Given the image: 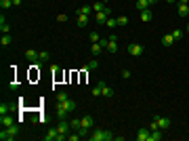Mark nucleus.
Segmentation results:
<instances>
[{"mask_svg":"<svg viewBox=\"0 0 189 141\" xmlns=\"http://www.w3.org/2000/svg\"><path fill=\"white\" fill-rule=\"evenodd\" d=\"M21 133V127L19 124H13V127H2V131H0V139L2 141H13L17 139V135Z\"/></svg>","mask_w":189,"mask_h":141,"instance_id":"obj_1","label":"nucleus"},{"mask_svg":"<svg viewBox=\"0 0 189 141\" xmlns=\"http://www.w3.org/2000/svg\"><path fill=\"white\" fill-rule=\"evenodd\" d=\"M112 139H116V135L112 131H105V128H97L88 135V141H112Z\"/></svg>","mask_w":189,"mask_h":141,"instance_id":"obj_2","label":"nucleus"},{"mask_svg":"<svg viewBox=\"0 0 189 141\" xmlns=\"http://www.w3.org/2000/svg\"><path fill=\"white\" fill-rule=\"evenodd\" d=\"M42 139H44V141H63V139H67V137L59 133V128H50V131L44 135Z\"/></svg>","mask_w":189,"mask_h":141,"instance_id":"obj_3","label":"nucleus"},{"mask_svg":"<svg viewBox=\"0 0 189 141\" xmlns=\"http://www.w3.org/2000/svg\"><path fill=\"white\" fill-rule=\"evenodd\" d=\"M155 124H158V128H160V131H164V133H166L168 128H170V124H172V120L170 118H166V116H155Z\"/></svg>","mask_w":189,"mask_h":141,"instance_id":"obj_4","label":"nucleus"},{"mask_svg":"<svg viewBox=\"0 0 189 141\" xmlns=\"http://www.w3.org/2000/svg\"><path fill=\"white\" fill-rule=\"evenodd\" d=\"M126 51H128V55H133V57H141L143 53H145L143 44H137V42H130L128 46H126Z\"/></svg>","mask_w":189,"mask_h":141,"instance_id":"obj_5","label":"nucleus"},{"mask_svg":"<svg viewBox=\"0 0 189 141\" xmlns=\"http://www.w3.org/2000/svg\"><path fill=\"white\" fill-rule=\"evenodd\" d=\"M109 15H112V8L107 7L105 11H101V13H95V21H97L99 25H103V23L109 19Z\"/></svg>","mask_w":189,"mask_h":141,"instance_id":"obj_6","label":"nucleus"},{"mask_svg":"<svg viewBox=\"0 0 189 141\" xmlns=\"http://www.w3.org/2000/svg\"><path fill=\"white\" fill-rule=\"evenodd\" d=\"M57 128H59V133H61V135H65V137H67V135L71 133L70 120H67V118H65V120H59V124H57Z\"/></svg>","mask_w":189,"mask_h":141,"instance_id":"obj_7","label":"nucleus"},{"mask_svg":"<svg viewBox=\"0 0 189 141\" xmlns=\"http://www.w3.org/2000/svg\"><path fill=\"white\" fill-rule=\"evenodd\" d=\"M55 112H57V118L59 120H65L67 116H70V112L63 107V103H59V101H55Z\"/></svg>","mask_w":189,"mask_h":141,"instance_id":"obj_8","label":"nucleus"},{"mask_svg":"<svg viewBox=\"0 0 189 141\" xmlns=\"http://www.w3.org/2000/svg\"><path fill=\"white\" fill-rule=\"evenodd\" d=\"M25 57H28L32 63H34V61H40V51H36V49H25Z\"/></svg>","mask_w":189,"mask_h":141,"instance_id":"obj_9","label":"nucleus"},{"mask_svg":"<svg viewBox=\"0 0 189 141\" xmlns=\"http://www.w3.org/2000/svg\"><path fill=\"white\" fill-rule=\"evenodd\" d=\"M160 42H162V46H172V44L176 42V38L172 36V32H170V34H164V36H162Z\"/></svg>","mask_w":189,"mask_h":141,"instance_id":"obj_10","label":"nucleus"},{"mask_svg":"<svg viewBox=\"0 0 189 141\" xmlns=\"http://www.w3.org/2000/svg\"><path fill=\"white\" fill-rule=\"evenodd\" d=\"M149 127H143V128H139V133H137V141H149Z\"/></svg>","mask_w":189,"mask_h":141,"instance_id":"obj_11","label":"nucleus"},{"mask_svg":"<svg viewBox=\"0 0 189 141\" xmlns=\"http://www.w3.org/2000/svg\"><path fill=\"white\" fill-rule=\"evenodd\" d=\"M151 17H154V15H151V8H143V11H139V19L141 21H151Z\"/></svg>","mask_w":189,"mask_h":141,"instance_id":"obj_12","label":"nucleus"},{"mask_svg":"<svg viewBox=\"0 0 189 141\" xmlns=\"http://www.w3.org/2000/svg\"><path fill=\"white\" fill-rule=\"evenodd\" d=\"M162 139H164V131H160V128L149 133V141H162Z\"/></svg>","mask_w":189,"mask_h":141,"instance_id":"obj_13","label":"nucleus"},{"mask_svg":"<svg viewBox=\"0 0 189 141\" xmlns=\"http://www.w3.org/2000/svg\"><path fill=\"white\" fill-rule=\"evenodd\" d=\"M76 25L78 28H86L88 25V15H76Z\"/></svg>","mask_w":189,"mask_h":141,"instance_id":"obj_14","label":"nucleus"},{"mask_svg":"<svg viewBox=\"0 0 189 141\" xmlns=\"http://www.w3.org/2000/svg\"><path fill=\"white\" fill-rule=\"evenodd\" d=\"M105 51L107 53H118V40H113V38H109V42H107V46H105Z\"/></svg>","mask_w":189,"mask_h":141,"instance_id":"obj_15","label":"nucleus"},{"mask_svg":"<svg viewBox=\"0 0 189 141\" xmlns=\"http://www.w3.org/2000/svg\"><path fill=\"white\" fill-rule=\"evenodd\" d=\"M80 122H82L84 128H92V124H95V118H92V116H82V118H80Z\"/></svg>","mask_w":189,"mask_h":141,"instance_id":"obj_16","label":"nucleus"},{"mask_svg":"<svg viewBox=\"0 0 189 141\" xmlns=\"http://www.w3.org/2000/svg\"><path fill=\"white\" fill-rule=\"evenodd\" d=\"M91 7H92V13H101V11H105V8H107L103 0H97V2H92Z\"/></svg>","mask_w":189,"mask_h":141,"instance_id":"obj_17","label":"nucleus"},{"mask_svg":"<svg viewBox=\"0 0 189 141\" xmlns=\"http://www.w3.org/2000/svg\"><path fill=\"white\" fill-rule=\"evenodd\" d=\"M101 95H103V97H113V89H109V86L105 84V82H101Z\"/></svg>","mask_w":189,"mask_h":141,"instance_id":"obj_18","label":"nucleus"},{"mask_svg":"<svg viewBox=\"0 0 189 141\" xmlns=\"http://www.w3.org/2000/svg\"><path fill=\"white\" fill-rule=\"evenodd\" d=\"M0 124H2V127H13V124H15V118H11V116H7V114H4V116H0Z\"/></svg>","mask_w":189,"mask_h":141,"instance_id":"obj_19","label":"nucleus"},{"mask_svg":"<svg viewBox=\"0 0 189 141\" xmlns=\"http://www.w3.org/2000/svg\"><path fill=\"white\" fill-rule=\"evenodd\" d=\"M103 51H105V46L101 42H92L91 44V53L92 55H99V53H103Z\"/></svg>","mask_w":189,"mask_h":141,"instance_id":"obj_20","label":"nucleus"},{"mask_svg":"<svg viewBox=\"0 0 189 141\" xmlns=\"http://www.w3.org/2000/svg\"><path fill=\"white\" fill-rule=\"evenodd\" d=\"M63 107H65V110L71 114L74 110H76V101H74V99H67V101H63Z\"/></svg>","mask_w":189,"mask_h":141,"instance_id":"obj_21","label":"nucleus"},{"mask_svg":"<svg viewBox=\"0 0 189 141\" xmlns=\"http://www.w3.org/2000/svg\"><path fill=\"white\" fill-rule=\"evenodd\" d=\"M92 13V7H88V4H84V7L76 8V15H91Z\"/></svg>","mask_w":189,"mask_h":141,"instance_id":"obj_22","label":"nucleus"},{"mask_svg":"<svg viewBox=\"0 0 189 141\" xmlns=\"http://www.w3.org/2000/svg\"><path fill=\"white\" fill-rule=\"evenodd\" d=\"M0 32H2V34H8V32H11V25L4 21V17H0Z\"/></svg>","mask_w":189,"mask_h":141,"instance_id":"obj_23","label":"nucleus"},{"mask_svg":"<svg viewBox=\"0 0 189 141\" xmlns=\"http://www.w3.org/2000/svg\"><path fill=\"white\" fill-rule=\"evenodd\" d=\"M179 15L181 17H189V4H179Z\"/></svg>","mask_w":189,"mask_h":141,"instance_id":"obj_24","label":"nucleus"},{"mask_svg":"<svg viewBox=\"0 0 189 141\" xmlns=\"http://www.w3.org/2000/svg\"><path fill=\"white\" fill-rule=\"evenodd\" d=\"M11 42H13V38H11V34H2V38H0V44H2V46H8Z\"/></svg>","mask_w":189,"mask_h":141,"instance_id":"obj_25","label":"nucleus"},{"mask_svg":"<svg viewBox=\"0 0 189 141\" xmlns=\"http://www.w3.org/2000/svg\"><path fill=\"white\" fill-rule=\"evenodd\" d=\"M70 127H71V131H78V128L82 127V122H80V118H71V120H70Z\"/></svg>","mask_w":189,"mask_h":141,"instance_id":"obj_26","label":"nucleus"},{"mask_svg":"<svg viewBox=\"0 0 189 141\" xmlns=\"http://www.w3.org/2000/svg\"><path fill=\"white\" fill-rule=\"evenodd\" d=\"M55 99L59 101V103H63V101H67L70 97H67V93H65V91H59V93L55 95Z\"/></svg>","mask_w":189,"mask_h":141,"instance_id":"obj_27","label":"nucleus"},{"mask_svg":"<svg viewBox=\"0 0 189 141\" xmlns=\"http://www.w3.org/2000/svg\"><path fill=\"white\" fill-rule=\"evenodd\" d=\"M97 68H99V61L92 59V61H88V65H86V72H92V70H97Z\"/></svg>","mask_w":189,"mask_h":141,"instance_id":"obj_28","label":"nucleus"},{"mask_svg":"<svg viewBox=\"0 0 189 141\" xmlns=\"http://www.w3.org/2000/svg\"><path fill=\"white\" fill-rule=\"evenodd\" d=\"M13 7V0H0V8L2 11H7V8H11Z\"/></svg>","mask_w":189,"mask_h":141,"instance_id":"obj_29","label":"nucleus"},{"mask_svg":"<svg viewBox=\"0 0 189 141\" xmlns=\"http://www.w3.org/2000/svg\"><path fill=\"white\" fill-rule=\"evenodd\" d=\"M105 25H107V28H109V30L118 28V19H112V17H109V19H107V21H105Z\"/></svg>","mask_w":189,"mask_h":141,"instance_id":"obj_30","label":"nucleus"},{"mask_svg":"<svg viewBox=\"0 0 189 141\" xmlns=\"http://www.w3.org/2000/svg\"><path fill=\"white\" fill-rule=\"evenodd\" d=\"M92 97H101V82H97L92 86Z\"/></svg>","mask_w":189,"mask_h":141,"instance_id":"obj_31","label":"nucleus"},{"mask_svg":"<svg viewBox=\"0 0 189 141\" xmlns=\"http://www.w3.org/2000/svg\"><path fill=\"white\" fill-rule=\"evenodd\" d=\"M11 110H13V106H7V103H2V106H0V116H4V114H8Z\"/></svg>","mask_w":189,"mask_h":141,"instance_id":"obj_32","label":"nucleus"},{"mask_svg":"<svg viewBox=\"0 0 189 141\" xmlns=\"http://www.w3.org/2000/svg\"><path fill=\"white\" fill-rule=\"evenodd\" d=\"M49 59H50L49 51H40V61H42V63H44V61H49Z\"/></svg>","mask_w":189,"mask_h":141,"instance_id":"obj_33","label":"nucleus"},{"mask_svg":"<svg viewBox=\"0 0 189 141\" xmlns=\"http://www.w3.org/2000/svg\"><path fill=\"white\" fill-rule=\"evenodd\" d=\"M118 25H122V28H124V25H128V17H124V15H122V17H118Z\"/></svg>","mask_w":189,"mask_h":141,"instance_id":"obj_34","label":"nucleus"},{"mask_svg":"<svg viewBox=\"0 0 189 141\" xmlns=\"http://www.w3.org/2000/svg\"><path fill=\"white\" fill-rule=\"evenodd\" d=\"M99 40H101L99 32H91V42H99Z\"/></svg>","mask_w":189,"mask_h":141,"instance_id":"obj_35","label":"nucleus"},{"mask_svg":"<svg viewBox=\"0 0 189 141\" xmlns=\"http://www.w3.org/2000/svg\"><path fill=\"white\" fill-rule=\"evenodd\" d=\"M57 21H59V23H65V21H67V15H65V13H59V15H57Z\"/></svg>","mask_w":189,"mask_h":141,"instance_id":"obj_36","label":"nucleus"},{"mask_svg":"<svg viewBox=\"0 0 189 141\" xmlns=\"http://www.w3.org/2000/svg\"><path fill=\"white\" fill-rule=\"evenodd\" d=\"M172 36H175L176 40H181V38H183V32H181V30H172Z\"/></svg>","mask_w":189,"mask_h":141,"instance_id":"obj_37","label":"nucleus"},{"mask_svg":"<svg viewBox=\"0 0 189 141\" xmlns=\"http://www.w3.org/2000/svg\"><path fill=\"white\" fill-rule=\"evenodd\" d=\"M122 78H124V80H128V78H130V70H124V72H122Z\"/></svg>","mask_w":189,"mask_h":141,"instance_id":"obj_38","label":"nucleus"},{"mask_svg":"<svg viewBox=\"0 0 189 141\" xmlns=\"http://www.w3.org/2000/svg\"><path fill=\"white\" fill-rule=\"evenodd\" d=\"M21 2H23V0H13V7H19Z\"/></svg>","mask_w":189,"mask_h":141,"instance_id":"obj_39","label":"nucleus"},{"mask_svg":"<svg viewBox=\"0 0 189 141\" xmlns=\"http://www.w3.org/2000/svg\"><path fill=\"white\" fill-rule=\"evenodd\" d=\"M155 2H158V0H147V4H149V7H154Z\"/></svg>","mask_w":189,"mask_h":141,"instance_id":"obj_40","label":"nucleus"},{"mask_svg":"<svg viewBox=\"0 0 189 141\" xmlns=\"http://www.w3.org/2000/svg\"><path fill=\"white\" fill-rule=\"evenodd\" d=\"M179 4H189V0H176Z\"/></svg>","mask_w":189,"mask_h":141,"instance_id":"obj_41","label":"nucleus"},{"mask_svg":"<svg viewBox=\"0 0 189 141\" xmlns=\"http://www.w3.org/2000/svg\"><path fill=\"white\" fill-rule=\"evenodd\" d=\"M166 2H170V4H172V2H176V0H166Z\"/></svg>","mask_w":189,"mask_h":141,"instance_id":"obj_42","label":"nucleus"},{"mask_svg":"<svg viewBox=\"0 0 189 141\" xmlns=\"http://www.w3.org/2000/svg\"><path fill=\"white\" fill-rule=\"evenodd\" d=\"M187 34H189V23H187Z\"/></svg>","mask_w":189,"mask_h":141,"instance_id":"obj_43","label":"nucleus"}]
</instances>
